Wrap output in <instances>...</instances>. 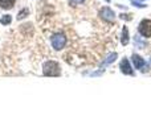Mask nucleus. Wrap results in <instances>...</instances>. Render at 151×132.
<instances>
[{
    "instance_id": "7",
    "label": "nucleus",
    "mask_w": 151,
    "mask_h": 132,
    "mask_svg": "<svg viewBox=\"0 0 151 132\" xmlns=\"http://www.w3.org/2000/svg\"><path fill=\"white\" fill-rule=\"evenodd\" d=\"M117 58H118V54H117V53H115V52H114V53H110V54L107 56V57L105 58V60L102 61L101 64H99V69H102V67H106V66H109L110 64H113L115 60H117Z\"/></svg>"
},
{
    "instance_id": "6",
    "label": "nucleus",
    "mask_w": 151,
    "mask_h": 132,
    "mask_svg": "<svg viewBox=\"0 0 151 132\" xmlns=\"http://www.w3.org/2000/svg\"><path fill=\"white\" fill-rule=\"evenodd\" d=\"M119 69H121V73H122V74L134 75L133 66L130 65V61H129L127 58H122V61L119 62Z\"/></svg>"
},
{
    "instance_id": "13",
    "label": "nucleus",
    "mask_w": 151,
    "mask_h": 132,
    "mask_svg": "<svg viewBox=\"0 0 151 132\" xmlns=\"http://www.w3.org/2000/svg\"><path fill=\"white\" fill-rule=\"evenodd\" d=\"M83 1H85V0H69V4L76 7V5H78V4H82Z\"/></svg>"
},
{
    "instance_id": "5",
    "label": "nucleus",
    "mask_w": 151,
    "mask_h": 132,
    "mask_svg": "<svg viewBox=\"0 0 151 132\" xmlns=\"http://www.w3.org/2000/svg\"><path fill=\"white\" fill-rule=\"evenodd\" d=\"M98 15H99V17L104 21H106V23H114V20H115V13L113 12V9L109 7L101 8Z\"/></svg>"
},
{
    "instance_id": "10",
    "label": "nucleus",
    "mask_w": 151,
    "mask_h": 132,
    "mask_svg": "<svg viewBox=\"0 0 151 132\" xmlns=\"http://www.w3.org/2000/svg\"><path fill=\"white\" fill-rule=\"evenodd\" d=\"M12 23V16L11 15H4V16H1L0 17V24L1 25H9V24Z\"/></svg>"
},
{
    "instance_id": "1",
    "label": "nucleus",
    "mask_w": 151,
    "mask_h": 132,
    "mask_svg": "<svg viewBox=\"0 0 151 132\" xmlns=\"http://www.w3.org/2000/svg\"><path fill=\"white\" fill-rule=\"evenodd\" d=\"M42 75L45 77H58L61 75L60 64L53 60H48L42 64Z\"/></svg>"
},
{
    "instance_id": "9",
    "label": "nucleus",
    "mask_w": 151,
    "mask_h": 132,
    "mask_svg": "<svg viewBox=\"0 0 151 132\" xmlns=\"http://www.w3.org/2000/svg\"><path fill=\"white\" fill-rule=\"evenodd\" d=\"M16 0H0V8L1 9H11L13 8Z\"/></svg>"
},
{
    "instance_id": "3",
    "label": "nucleus",
    "mask_w": 151,
    "mask_h": 132,
    "mask_svg": "<svg viewBox=\"0 0 151 132\" xmlns=\"http://www.w3.org/2000/svg\"><path fill=\"white\" fill-rule=\"evenodd\" d=\"M131 61H133L134 67H135V69H138V70H141L142 73H146V71H149V70H150L149 64H147L139 54H135V53H134V54L131 56Z\"/></svg>"
},
{
    "instance_id": "14",
    "label": "nucleus",
    "mask_w": 151,
    "mask_h": 132,
    "mask_svg": "<svg viewBox=\"0 0 151 132\" xmlns=\"http://www.w3.org/2000/svg\"><path fill=\"white\" fill-rule=\"evenodd\" d=\"M133 4H134V5H137V7H138V8H145V7H147L146 4H143V3H139L138 0H137V1H135V0H134V1H133Z\"/></svg>"
},
{
    "instance_id": "15",
    "label": "nucleus",
    "mask_w": 151,
    "mask_h": 132,
    "mask_svg": "<svg viewBox=\"0 0 151 132\" xmlns=\"http://www.w3.org/2000/svg\"><path fill=\"white\" fill-rule=\"evenodd\" d=\"M121 19H123V20H130V16L129 15H125V13H122V15H121Z\"/></svg>"
},
{
    "instance_id": "2",
    "label": "nucleus",
    "mask_w": 151,
    "mask_h": 132,
    "mask_svg": "<svg viewBox=\"0 0 151 132\" xmlns=\"http://www.w3.org/2000/svg\"><path fill=\"white\" fill-rule=\"evenodd\" d=\"M66 41H68L66 36L61 32L52 34V37H50V44H52V48L55 50H63L66 45Z\"/></svg>"
},
{
    "instance_id": "12",
    "label": "nucleus",
    "mask_w": 151,
    "mask_h": 132,
    "mask_svg": "<svg viewBox=\"0 0 151 132\" xmlns=\"http://www.w3.org/2000/svg\"><path fill=\"white\" fill-rule=\"evenodd\" d=\"M145 44H146V42H143V41H142V40H141V37H139V36L135 39V45H137V48H139V49H142V48L145 46Z\"/></svg>"
},
{
    "instance_id": "4",
    "label": "nucleus",
    "mask_w": 151,
    "mask_h": 132,
    "mask_svg": "<svg viewBox=\"0 0 151 132\" xmlns=\"http://www.w3.org/2000/svg\"><path fill=\"white\" fill-rule=\"evenodd\" d=\"M138 32L142 37L150 39L151 37V20H147V19L142 20L138 25Z\"/></svg>"
},
{
    "instance_id": "16",
    "label": "nucleus",
    "mask_w": 151,
    "mask_h": 132,
    "mask_svg": "<svg viewBox=\"0 0 151 132\" xmlns=\"http://www.w3.org/2000/svg\"><path fill=\"white\" fill-rule=\"evenodd\" d=\"M105 1H106V3H110V0H105Z\"/></svg>"
},
{
    "instance_id": "11",
    "label": "nucleus",
    "mask_w": 151,
    "mask_h": 132,
    "mask_svg": "<svg viewBox=\"0 0 151 132\" xmlns=\"http://www.w3.org/2000/svg\"><path fill=\"white\" fill-rule=\"evenodd\" d=\"M27 16H29V9H28V8H23V9L17 13L16 19H17V20H23V19H25Z\"/></svg>"
},
{
    "instance_id": "8",
    "label": "nucleus",
    "mask_w": 151,
    "mask_h": 132,
    "mask_svg": "<svg viewBox=\"0 0 151 132\" xmlns=\"http://www.w3.org/2000/svg\"><path fill=\"white\" fill-rule=\"evenodd\" d=\"M130 41V34H129V29L127 26L122 28V33H121V44L122 45H127Z\"/></svg>"
}]
</instances>
